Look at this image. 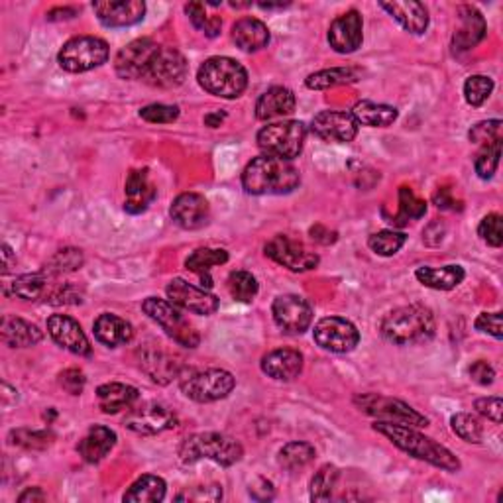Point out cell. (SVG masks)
Segmentation results:
<instances>
[{"label":"cell","mask_w":503,"mask_h":503,"mask_svg":"<svg viewBox=\"0 0 503 503\" xmlns=\"http://www.w3.org/2000/svg\"><path fill=\"white\" fill-rule=\"evenodd\" d=\"M45 301L52 305H77L83 301V293L77 291L73 286L65 284V286L54 289L50 293V297H47Z\"/></svg>","instance_id":"obj_57"},{"label":"cell","mask_w":503,"mask_h":503,"mask_svg":"<svg viewBox=\"0 0 503 503\" xmlns=\"http://www.w3.org/2000/svg\"><path fill=\"white\" fill-rule=\"evenodd\" d=\"M315 457H317L315 447H311L309 443H299V440H296V443H287L284 448L279 450L277 462L281 468L296 472V470L305 468L307 464H311L315 460Z\"/></svg>","instance_id":"obj_39"},{"label":"cell","mask_w":503,"mask_h":503,"mask_svg":"<svg viewBox=\"0 0 503 503\" xmlns=\"http://www.w3.org/2000/svg\"><path fill=\"white\" fill-rule=\"evenodd\" d=\"M476 411L488 417L489 421H494L496 425H501L503 419V401L501 397H482L474 403Z\"/></svg>","instance_id":"obj_55"},{"label":"cell","mask_w":503,"mask_h":503,"mask_svg":"<svg viewBox=\"0 0 503 503\" xmlns=\"http://www.w3.org/2000/svg\"><path fill=\"white\" fill-rule=\"evenodd\" d=\"M197 81L208 93L220 99H238L248 87V73L232 57H208L199 67Z\"/></svg>","instance_id":"obj_4"},{"label":"cell","mask_w":503,"mask_h":503,"mask_svg":"<svg viewBox=\"0 0 503 503\" xmlns=\"http://www.w3.org/2000/svg\"><path fill=\"white\" fill-rule=\"evenodd\" d=\"M167 299L183 311H189L193 315H215L218 311V299L208 289L195 287L189 281L176 277L169 281L167 286Z\"/></svg>","instance_id":"obj_16"},{"label":"cell","mask_w":503,"mask_h":503,"mask_svg":"<svg viewBox=\"0 0 503 503\" xmlns=\"http://www.w3.org/2000/svg\"><path fill=\"white\" fill-rule=\"evenodd\" d=\"M301 183L299 169L287 159L254 157L242 174V187L250 195H287Z\"/></svg>","instance_id":"obj_2"},{"label":"cell","mask_w":503,"mask_h":503,"mask_svg":"<svg viewBox=\"0 0 503 503\" xmlns=\"http://www.w3.org/2000/svg\"><path fill=\"white\" fill-rule=\"evenodd\" d=\"M140 367L150 376L156 384H169L181 372V362H177L176 356L167 354L159 347H144L138 350Z\"/></svg>","instance_id":"obj_24"},{"label":"cell","mask_w":503,"mask_h":503,"mask_svg":"<svg viewBox=\"0 0 503 503\" xmlns=\"http://www.w3.org/2000/svg\"><path fill=\"white\" fill-rule=\"evenodd\" d=\"M236 387V377L220 367H211V370L191 372L181 379L183 396L197 403H213L220 401L232 394Z\"/></svg>","instance_id":"obj_8"},{"label":"cell","mask_w":503,"mask_h":503,"mask_svg":"<svg viewBox=\"0 0 503 503\" xmlns=\"http://www.w3.org/2000/svg\"><path fill=\"white\" fill-rule=\"evenodd\" d=\"M358 122L354 120L350 113H342V110H323V113L315 115L311 122V130L318 138L327 142L348 144L358 136Z\"/></svg>","instance_id":"obj_18"},{"label":"cell","mask_w":503,"mask_h":503,"mask_svg":"<svg viewBox=\"0 0 503 503\" xmlns=\"http://www.w3.org/2000/svg\"><path fill=\"white\" fill-rule=\"evenodd\" d=\"M374 431L389 438L391 445L397 447L403 452H407L409 457L433 464L440 470L458 472L462 468L457 454L440 443H437V440L421 435L419 431H415V428L409 425L377 421L374 423Z\"/></svg>","instance_id":"obj_1"},{"label":"cell","mask_w":503,"mask_h":503,"mask_svg":"<svg viewBox=\"0 0 503 503\" xmlns=\"http://www.w3.org/2000/svg\"><path fill=\"white\" fill-rule=\"evenodd\" d=\"M140 118L150 125H171L179 118V106L176 105H148L140 110Z\"/></svg>","instance_id":"obj_50"},{"label":"cell","mask_w":503,"mask_h":503,"mask_svg":"<svg viewBox=\"0 0 503 503\" xmlns=\"http://www.w3.org/2000/svg\"><path fill=\"white\" fill-rule=\"evenodd\" d=\"M476 328L484 335L494 337L496 340H501V313H482L476 318Z\"/></svg>","instance_id":"obj_56"},{"label":"cell","mask_w":503,"mask_h":503,"mask_svg":"<svg viewBox=\"0 0 503 503\" xmlns=\"http://www.w3.org/2000/svg\"><path fill=\"white\" fill-rule=\"evenodd\" d=\"M169 215L181 228L197 230L203 228L208 223V218H211V206L199 193H181L171 203Z\"/></svg>","instance_id":"obj_22"},{"label":"cell","mask_w":503,"mask_h":503,"mask_svg":"<svg viewBox=\"0 0 503 503\" xmlns=\"http://www.w3.org/2000/svg\"><path fill=\"white\" fill-rule=\"evenodd\" d=\"M478 235L488 244V246L499 248L503 244V220L498 213H492L482 218L480 226H478Z\"/></svg>","instance_id":"obj_51"},{"label":"cell","mask_w":503,"mask_h":503,"mask_svg":"<svg viewBox=\"0 0 503 503\" xmlns=\"http://www.w3.org/2000/svg\"><path fill=\"white\" fill-rule=\"evenodd\" d=\"M115 445H116L115 431H110L108 427H103V425H93L87 431V435L79 440L77 452L85 462L96 464L105 457H108V452L115 448Z\"/></svg>","instance_id":"obj_28"},{"label":"cell","mask_w":503,"mask_h":503,"mask_svg":"<svg viewBox=\"0 0 503 503\" xmlns=\"http://www.w3.org/2000/svg\"><path fill=\"white\" fill-rule=\"evenodd\" d=\"M142 311L148 315L156 325L162 327L164 333L171 340L177 342L179 347H186V348L199 347V342H201L199 333L187 321L186 315L179 311V307H176L171 301L148 297L142 303Z\"/></svg>","instance_id":"obj_6"},{"label":"cell","mask_w":503,"mask_h":503,"mask_svg":"<svg viewBox=\"0 0 503 503\" xmlns=\"http://www.w3.org/2000/svg\"><path fill=\"white\" fill-rule=\"evenodd\" d=\"M15 266H16V256L12 254V248L8 244H3V274H8Z\"/></svg>","instance_id":"obj_62"},{"label":"cell","mask_w":503,"mask_h":503,"mask_svg":"<svg viewBox=\"0 0 503 503\" xmlns=\"http://www.w3.org/2000/svg\"><path fill=\"white\" fill-rule=\"evenodd\" d=\"M47 333L61 348L77 356H91V342L75 318L67 315H52L47 318Z\"/></svg>","instance_id":"obj_20"},{"label":"cell","mask_w":503,"mask_h":503,"mask_svg":"<svg viewBox=\"0 0 503 503\" xmlns=\"http://www.w3.org/2000/svg\"><path fill=\"white\" fill-rule=\"evenodd\" d=\"M93 330H95V338L108 348L128 345L134 337L132 325L128 321H125L122 317L113 315V313H103L96 317Z\"/></svg>","instance_id":"obj_27"},{"label":"cell","mask_w":503,"mask_h":503,"mask_svg":"<svg viewBox=\"0 0 503 503\" xmlns=\"http://www.w3.org/2000/svg\"><path fill=\"white\" fill-rule=\"evenodd\" d=\"M340 472L337 466L333 464H325L321 470L315 474L311 480V499L313 501H330L333 499V494L338 484Z\"/></svg>","instance_id":"obj_40"},{"label":"cell","mask_w":503,"mask_h":503,"mask_svg":"<svg viewBox=\"0 0 503 503\" xmlns=\"http://www.w3.org/2000/svg\"><path fill=\"white\" fill-rule=\"evenodd\" d=\"M266 256L291 272H309L318 266V256L287 235H276L266 244Z\"/></svg>","instance_id":"obj_15"},{"label":"cell","mask_w":503,"mask_h":503,"mask_svg":"<svg viewBox=\"0 0 503 503\" xmlns=\"http://www.w3.org/2000/svg\"><path fill=\"white\" fill-rule=\"evenodd\" d=\"M166 489L167 486L164 482V478L146 474L126 489V494L122 499L130 503H156L166 498Z\"/></svg>","instance_id":"obj_37"},{"label":"cell","mask_w":503,"mask_h":503,"mask_svg":"<svg viewBox=\"0 0 503 503\" xmlns=\"http://www.w3.org/2000/svg\"><path fill=\"white\" fill-rule=\"evenodd\" d=\"M138 397H140V391L128 384L110 382V384H103L99 389H96L99 407L106 415H115L122 409H130L132 405L138 401Z\"/></svg>","instance_id":"obj_33"},{"label":"cell","mask_w":503,"mask_h":503,"mask_svg":"<svg viewBox=\"0 0 503 503\" xmlns=\"http://www.w3.org/2000/svg\"><path fill=\"white\" fill-rule=\"evenodd\" d=\"M379 330L396 347L423 345L435 337V317L423 305H405L387 313Z\"/></svg>","instance_id":"obj_3"},{"label":"cell","mask_w":503,"mask_h":503,"mask_svg":"<svg viewBox=\"0 0 503 503\" xmlns=\"http://www.w3.org/2000/svg\"><path fill=\"white\" fill-rule=\"evenodd\" d=\"M257 6L264 10H277V8H287L289 3H257Z\"/></svg>","instance_id":"obj_64"},{"label":"cell","mask_w":503,"mask_h":503,"mask_svg":"<svg viewBox=\"0 0 503 503\" xmlns=\"http://www.w3.org/2000/svg\"><path fill=\"white\" fill-rule=\"evenodd\" d=\"M499 157H501V140L489 142L480 150V154L476 156V174L480 179H492L494 174L498 171L499 166Z\"/></svg>","instance_id":"obj_47"},{"label":"cell","mask_w":503,"mask_h":503,"mask_svg":"<svg viewBox=\"0 0 503 503\" xmlns=\"http://www.w3.org/2000/svg\"><path fill=\"white\" fill-rule=\"evenodd\" d=\"M458 20H460V28L457 30L452 38L454 50L458 52H468L472 47H476L486 38V20L482 16V12L474 8V6H458Z\"/></svg>","instance_id":"obj_25"},{"label":"cell","mask_w":503,"mask_h":503,"mask_svg":"<svg viewBox=\"0 0 503 503\" xmlns=\"http://www.w3.org/2000/svg\"><path fill=\"white\" fill-rule=\"evenodd\" d=\"M10 443L24 447L28 450H44L54 443V435L50 431H32V428H16L10 433Z\"/></svg>","instance_id":"obj_49"},{"label":"cell","mask_w":503,"mask_h":503,"mask_svg":"<svg viewBox=\"0 0 503 503\" xmlns=\"http://www.w3.org/2000/svg\"><path fill=\"white\" fill-rule=\"evenodd\" d=\"M276 325L287 335H303L313 323V309L301 296H279L272 305Z\"/></svg>","instance_id":"obj_17"},{"label":"cell","mask_w":503,"mask_h":503,"mask_svg":"<svg viewBox=\"0 0 503 503\" xmlns=\"http://www.w3.org/2000/svg\"><path fill=\"white\" fill-rule=\"evenodd\" d=\"M228 291L235 301L238 303H252L257 296V279L246 272V269H236L228 276Z\"/></svg>","instance_id":"obj_41"},{"label":"cell","mask_w":503,"mask_h":503,"mask_svg":"<svg viewBox=\"0 0 503 503\" xmlns=\"http://www.w3.org/2000/svg\"><path fill=\"white\" fill-rule=\"evenodd\" d=\"M307 138V126L299 120L276 122V125H267L257 132V146L264 152V156H272L279 159L299 157L303 152V144Z\"/></svg>","instance_id":"obj_7"},{"label":"cell","mask_w":503,"mask_h":503,"mask_svg":"<svg viewBox=\"0 0 503 503\" xmlns=\"http://www.w3.org/2000/svg\"><path fill=\"white\" fill-rule=\"evenodd\" d=\"M126 201H125V211L130 215H142L148 211V206L157 197V187L150 179L148 169H132L126 177Z\"/></svg>","instance_id":"obj_23"},{"label":"cell","mask_w":503,"mask_h":503,"mask_svg":"<svg viewBox=\"0 0 503 503\" xmlns=\"http://www.w3.org/2000/svg\"><path fill=\"white\" fill-rule=\"evenodd\" d=\"M0 335H3L5 345L10 348H30L44 338L38 327L18 317H5L3 325H0Z\"/></svg>","instance_id":"obj_31"},{"label":"cell","mask_w":503,"mask_h":503,"mask_svg":"<svg viewBox=\"0 0 503 503\" xmlns=\"http://www.w3.org/2000/svg\"><path fill=\"white\" fill-rule=\"evenodd\" d=\"M223 118H225V115L215 113V115H206V116H205V122H206V125L211 126V128H216V126H220V122H223Z\"/></svg>","instance_id":"obj_63"},{"label":"cell","mask_w":503,"mask_h":503,"mask_svg":"<svg viewBox=\"0 0 503 503\" xmlns=\"http://www.w3.org/2000/svg\"><path fill=\"white\" fill-rule=\"evenodd\" d=\"M232 40L242 52H260L269 44V30L262 20L240 18L232 26Z\"/></svg>","instance_id":"obj_32"},{"label":"cell","mask_w":503,"mask_h":503,"mask_svg":"<svg viewBox=\"0 0 503 503\" xmlns=\"http://www.w3.org/2000/svg\"><path fill=\"white\" fill-rule=\"evenodd\" d=\"M470 377L472 382H476L478 386H489L494 384V377H496V372L494 367L489 366L486 360H476L472 366H470Z\"/></svg>","instance_id":"obj_58"},{"label":"cell","mask_w":503,"mask_h":503,"mask_svg":"<svg viewBox=\"0 0 503 503\" xmlns=\"http://www.w3.org/2000/svg\"><path fill=\"white\" fill-rule=\"evenodd\" d=\"M356 407L362 413L376 417L377 421H389V423H399V425H409V427H427L428 419L421 415L411 405H407L401 399L386 397L379 394H360L354 397Z\"/></svg>","instance_id":"obj_10"},{"label":"cell","mask_w":503,"mask_h":503,"mask_svg":"<svg viewBox=\"0 0 503 503\" xmlns=\"http://www.w3.org/2000/svg\"><path fill=\"white\" fill-rule=\"evenodd\" d=\"M415 277L419 279V284H423L425 287H431L437 291H450L462 284L466 272L462 266H457V264L443 266V267L423 266L417 269Z\"/></svg>","instance_id":"obj_34"},{"label":"cell","mask_w":503,"mask_h":503,"mask_svg":"<svg viewBox=\"0 0 503 503\" xmlns=\"http://www.w3.org/2000/svg\"><path fill=\"white\" fill-rule=\"evenodd\" d=\"M296 95L287 87H272L267 89L256 103L257 120H274L291 115L296 110Z\"/></svg>","instance_id":"obj_29"},{"label":"cell","mask_w":503,"mask_h":503,"mask_svg":"<svg viewBox=\"0 0 503 503\" xmlns=\"http://www.w3.org/2000/svg\"><path fill=\"white\" fill-rule=\"evenodd\" d=\"M108 59V44L95 35H77L64 44L57 61L69 73H85L101 67Z\"/></svg>","instance_id":"obj_9"},{"label":"cell","mask_w":503,"mask_h":503,"mask_svg":"<svg viewBox=\"0 0 503 503\" xmlns=\"http://www.w3.org/2000/svg\"><path fill=\"white\" fill-rule=\"evenodd\" d=\"M187 73L189 64L186 55L177 52L176 47H162L142 81L156 89H176L187 79Z\"/></svg>","instance_id":"obj_11"},{"label":"cell","mask_w":503,"mask_h":503,"mask_svg":"<svg viewBox=\"0 0 503 503\" xmlns=\"http://www.w3.org/2000/svg\"><path fill=\"white\" fill-rule=\"evenodd\" d=\"M311 238L315 242H321V244H325V246H328V244L337 242V232H330L328 228L317 225L311 228Z\"/></svg>","instance_id":"obj_60"},{"label":"cell","mask_w":503,"mask_h":503,"mask_svg":"<svg viewBox=\"0 0 503 503\" xmlns=\"http://www.w3.org/2000/svg\"><path fill=\"white\" fill-rule=\"evenodd\" d=\"M313 338L318 347L335 354H348L360 342V333L354 323L342 317H325L315 325Z\"/></svg>","instance_id":"obj_12"},{"label":"cell","mask_w":503,"mask_h":503,"mask_svg":"<svg viewBox=\"0 0 503 503\" xmlns=\"http://www.w3.org/2000/svg\"><path fill=\"white\" fill-rule=\"evenodd\" d=\"M379 6L411 34L419 35L428 28V10L421 3L405 0V3H379Z\"/></svg>","instance_id":"obj_30"},{"label":"cell","mask_w":503,"mask_h":503,"mask_svg":"<svg viewBox=\"0 0 503 503\" xmlns=\"http://www.w3.org/2000/svg\"><path fill=\"white\" fill-rule=\"evenodd\" d=\"M85 384H87V377L77 367H69V370L59 374V386L71 396H81Z\"/></svg>","instance_id":"obj_54"},{"label":"cell","mask_w":503,"mask_h":503,"mask_svg":"<svg viewBox=\"0 0 503 503\" xmlns=\"http://www.w3.org/2000/svg\"><path fill=\"white\" fill-rule=\"evenodd\" d=\"M93 10L106 28H128L146 16V5L142 0H116V3L103 0V3H93Z\"/></svg>","instance_id":"obj_19"},{"label":"cell","mask_w":503,"mask_h":503,"mask_svg":"<svg viewBox=\"0 0 503 503\" xmlns=\"http://www.w3.org/2000/svg\"><path fill=\"white\" fill-rule=\"evenodd\" d=\"M362 16L356 10L347 12V15L338 16L328 28V44L337 54L348 55L354 54L362 45Z\"/></svg>","instance_id":"obj_21"},{"label":"cell","mask_w":503,"mask_h":503,"mask_svg":"<svg viewBox=\"0 0 503 503\" xmlns=\"http://www.w3.org/2000/svg\"><path fill=\"white\" fill-rule=\"evenodd\" d=\"M162 50L154 40L140 38L122 47L115 59V71L120 79H144L146 71L150 69L154 57Z\"/></svg>","instance_id":"obj_14"},{"label":"cell","mask_w":503,"mask_h":503,"mask_svg":"<svg viewBox=\"0 0 503 503\" xmlns=\"http://www.w3.org/2000/svg\"><path fill=\"white\" fill-rule=\"evenodd\" d=\"M405 242H407V235H405V232L379 230L367 238V246H370V250L376 252L377 256L389 257V256H396L403 248Z\"/></svg>","instance_id":"obj_43"},{"label":"cell","mask_w":503,"mask_h":503,"mask_svg":"<svg viewBox=\"0 0 503 503\" xmlns=\"http://www.w3.org/2000/svg\"><path fill=\"white\" fill-rule=\"evenodd\" d=\"M435 205L438 206V208H443V211H457V208H460L458 206V203H457V199H454L452 197V193H450V189L448 187H440L437 193H435Z\"/></svg>","instance_id":"obj_59"},{"label":"cell","mask_w":503,"mask_h":503,"mask_svg":"<svg viewBox=\"0 0 503 503\" xmlns=\"http://www.w3.org/2000/svg\"><path fill=\"white\" fill-rule=\"evenodd\" d=\"M83 252L77 250V248H65V250H59L50 262L45 264V267L42 269V272L52 277V276H61V274H71V272H77V269L83 266Z\"/></svg>","instance_id":"obj_44"},{"label":"cell","mask_w":503,"mask_h":503,"mask_svg":"<svg viewBox=\"0 0 503 503\" xmlns=\"http://www.w3.org/2000/svg\"><path fill=\"white\" fill-rule=\"evenodd\" d=\"M354 120L362 126L370 128H386L391 126L397 120L399 113L396 106L382 105V103H372V101H360L352 106Z\"/></svg>","instance_id":"obj_35"},{"label":"cell","mask_w":503,"mask_h":503,"mask_svg":"<svg viewBox=\"0 0 503 503\" xmlns=\"http://www.w3.org/2000/svg\"><path fill=\"white\" fill-rule=\"evenodd\" d=\"M262 372L279 382H291L303 372V354L296 348H277L262 358Z\"/></svg>","instance_id":"obj_26"},{"label":"cell","mask_w":503,"mask_h":503,"mask_svg":"<svg viewBox=\"0 0 503 503\" xmlns=\"http://www.w3.org/2000/svg\"><path fill=\"white\" fill-rule=\"evenodd\" d=\"M44 499H45V494L40 488H28L26 492L20 494V498H18L20 503H30V501L34 503V501H44Z\"/></svg>","instance_id":"obj_61"},{"label":"cell","mask_w":503,"mask_h":503,"mask_svg":"<svg viewBox=\"0 0 503 503\" xmlns=\"http://www.w3.org/2000/svg\"><path fill=\"white\" fill-rule=\"evenodd\" d=\"M47 287V276L40 274H24L12 281V293L24 301H35L44 296Z\"/></svg>","instance_id":"obj_42"},{"label":"cell","mask_w":503,"mask_h":503,"mask_svg":"<svg viewBox=\"0 0 503 503\" xmlns=\"http://www.w3.org/2000/svg\"><path fill=\"white\" fill-rule=\"evenodd\" d=\"M427 213V203L423 199L417 197V195L409 187H401L399 189V215L405 220H417L423 218Z\"/></svg>","instance_id":"obj_52"},{"label":"cell","mask_w":503,"mask_h":503,"mask_svg":"<svg viewBox=\"0 0 503 503\" xmlns=\"http://www.w3.org/2000/svg\"><path fill=\"white\" fill-rule=\"evenodd\" d=\"M186 12L191 20V24L199 32H203L208 38H216L220 34V28H223V20L220 16H211L206 12V5L203 3H189L186 5Z\"/></svg>","instance_id":"obj_46"},{"label":"cell","mask_w":503,"mask_h":503,"mask_svg":"<svg viewBox=\"0 0 503 503\" xmlns=\"http://www.w3.org/2000/svg\"><path fill=\"white\" fill-rule=\"evenodd\" d=\"M450 427L457 437H460L462 440L470 445H480L482 437H484V427L482 423L476 419L474 415L470 413H457L450 417Z\"/></svg>","instance_id":"obj_45"},{"label":"cell","mask_w":503,"mask_h":503,"mask_svg":"<svg viewBox=\"0 0 503 503\" xmlns=\"http://www.w3.org/2000/svg\"><path fill=\"white\" fill-rule=\"evenodd\" d=\"M228 262V252L223 248H199L195 250L187 260L186 266L189 272L197 274L203 281V289H211L213 287V279H211V269L215 266H223Z\"/></svg>","instance_id":"obj_36"},{"label":"cell","mask_w":503,"mask_h":503,"mask_svg":"<svg viewBox=\"0 0 503 503\" xmlns=\"http://www.w3.org/2000/svg\"><path fill=\"white\" fill-rule=\"evenodd\" d=\"M494 91V81L486 75H472L464 83V99L470 106H482Z\"/></svg>","instance_id":"obj_48"},{"label":"cell","mask_w":503,"mask_h":503,"mask_svg":"<svg viewBox=\"0 0 503 503\" xmlns=\"http://www.w3.org/2000/svg\"><path fill=\"white\" fill-rule=\"evenodd\" d=\"M360 79V71L354 67H333V69H323L317 71L313 75L305 79L307 89L313 91H325V89H333L338 87V85H348L356 83Z\"/></svg>","instance_id":"obj_38"},{"label":"cell","mask_w":503,"mask_h":503,"mask_svg":"<svg viewBox=\"0 0 503 503\" xmlns=\"http://www.w3.org/2000/svg\"><path fill=\"white\" fill-rule=\"evenodd\" d=\"M125 425L132 433L142 437H152L177 427V415L162 403L148 401L132 407L126 415Z\"/></svg>","instance_id":"obj_13"},{"label":"cell","mask_w":503,"mask_h":503,"mask_svg":"<svg viewBox=\"0 0 503 503\" xmlns=\"http://www.w3.org/2000/svg\"><path fill=\"white\" fill-rule=\"evenodd\" d=\"M503 122L501 120H488V122H480V125L472 126L470 130V140L474 144H489V142H496V140H503Z\"/></svg>","instance_id":"obj_53"},{"label":"cell","mask_w":503,"mask_h":503,"mask_svg":"<svg viewBox=\"0 0 503 503\" xmlns=\"http://www.w3.org/2000/svg\"><path fill=\"white\" fill-rule=\"evenodd\" d=\"M242 445L223 433H197L191 435L179 448L183 464H195L199 460H213L220 466H232L242 460Z\"/></svg>","instance_id":"obj_5"}]
</instances>
